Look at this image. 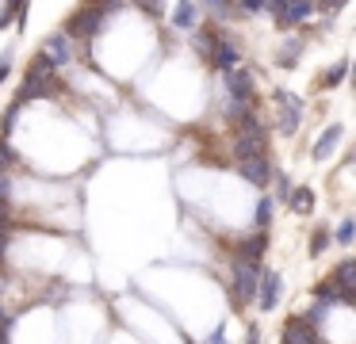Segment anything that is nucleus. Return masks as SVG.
I'll return each instance as SVG.
<instances>
[{
    "instance_id": "nucleus-19",
    "label": "nucleus",
    "mask_w": 356,
    "mask_h": 344,
    "mask_svg": "<svg viewBox=\"0 0 356 344\" xmlns=\"http://www.w3.org/2000/svg\"><path fill=\"white\" fill-rule=\"evenodd\" d=\"M268 222H272V199L264 195L261 203H257V226H264V229H268Z\"/></svg>"
},
{
    "instance_id": "nucleus-20",
    "label": "nucleus",
    "mask_w": 356,
    "mask_h": 344,
    "mask_svg": "<svg viewBox=\"0 0 356 344\" xmlns=\"http://www.w3.org/2000/svg\"><path fill=\"white\" fill-rule=\"evenodd\" d=\"M325 245H330V234H325V229H314V237H310V252H314V256H322Z\"/></svg>"
},
{
    "instance_id": "nucleus-18",
    "label": "nucleus",
    "mask_w": 356,
    "mask_h": 344,
    "mask_svg": "<svg viewBox=\"0 0 356 344\" xmlns=\"http://www.w3.org/2000/svg\"><path fill=\"white\" fill-rule=\"evenodd\" d=\"M345 73H348V61H337V65L322 76V84H325V88H333V84H341V76H345Z\"/></svg>"
},
{
    "instance_id": "nucleus-12",
    "label": "nucleus",
    "mask_w": 356,
    "mask_h": 344,
    "mask_svg": "<svg viewBox=\"0 0 356 344\" xmlns=\"http://www.w3.org/2000/svg\"><path fill=\"white\" fill-rule=\"evenodd\" d=\"M333 287H337L341 295H356V260H345V264H337Z\"/></svg>"
},
{
    "instance_id": "nucleus-7",
    "label": "nucleus",
    "mask_w": 356,
    "mask_h": 344,
    "mask_svg": "<svg viewBox=\"0 0 356 344\" xmlns=\"http://www.w3.org/2000/svg\"><path fill=\"white\" fill-rule=\"evenodd\" d=\"M226 88H230V99H253V76L245 73V69H234V73H226Z\"/></svg>"
},
{
    "instance_id": "nucleus-4",
    "label": "nucleus",
    "mask_w": 356,
    "mask_h": 344,
    "mask_svg": "<svg viewBox=\"0 0 356 344\" xmlns=\"http://www.w3.org/2000/svg\"><path fill=\"white\" fill-rule=\"evenodd\" d=\"M284 344H318V333L307 318H291L284 325Z\"/></svg>"
},
{
    "instance_id": "nucleus-10",
    "label": "nucleus",
    "mask_w": 356,
    "mask_h": 344,
    "mask_svg": "<svg viewBox=\"0 0 356 344\" xmlns=\"http://www.w3.org/2000/svg\"><path fill=\"white\" fill-rule=\"evenodd\" d=\"M241 176H245L249 183H257V188H264V183L272 180V168L264 157H249V161H241Z\"/></svg>"
},
{
    "instance_id": "nucleus-27",
    "label": "nucleus",
    "mask_w": 356,
    "mask_h": 344,
    "mask_svg": "<svg viewBox=\"0 0 356 344\" xmlns=\"http://www.w3.org/2000/svg\"><path fill=\"white\" fill-rule=\"evenodd\" d=\"M4 222H8V206L0 203V229H4Z\"/></svg>"
},
{
    "instance_id": "nucleus-26",
    "label": "nucleus",
    "mask_w": 356,
    "mask_h": 344,
    "mask_svg": "<svg viewBox=\"0 0 356 344\" xmlns=\"http://www.w3.org/2000/svg\"><path fill=\"white\" fill-rule=\"evenodd\" d=\"M241 8H245V12H264V4H261V0H245Z\"/></svg>"
},
{
    "instance_id": "nucleus-13",
    "label": "nucleus",
    "mask_w": 356,
    "mask_h": 344,
    "mask_svg": "<svg viewBox=\"0 0 356 344\" xmlns=\"http://www.w3.org/2000/svg\"><path fill=\"white\" fill-rule=\"evenodd\" d=\"M341 134H345V126H341V122H333V126H325V130H322V138H318V145H314V157L322 161L325 153H330L333 145H337V138H341Z\"/></svg>"
},
{
    "instance_id": "nucleus-9",
    "label": "nucleus",
    "mask_w": 356,
    "mask_h": 344,
    "mask_svg": "<svg viewBox=\"0 0 356 344\" xmlns=\"http://www.w3.org/2000/svg\"><path fill=\"white\" fill-rule=\"evenodd\" d=\"M47 92H54V76H31V73H27V84H24V92L16 96V107L27 104V99L47 96Z\"/></svg>"
},
{
    "instance_id": "nucleus-22",
    "label": "nucleus",
    "mask_w": 356,
    "mask_h": 344,
    "mask_svg": "<svg viewBox=\"0 0 356 344\" xmlns=\"http://www.w3.org/2000/svg\"><path fill=\"white\" fill-rule=\"evenodd\" d=\"M353 234H356L353 218H345V222H341V229H337V241H341V245H353Z\"/></svg>"
},
{
    "instance_id": "nucleus-29",
    "label": "nucleus",
    "mask_w": 356,
    "mask_h": 344,
    "mask_svg": "<svg viewBox=\"0 0 356 344\" xmlns=\"http://www.w3.org/2000/svg\"><path fill=\"white\" fill-rule=\"evenodd\" d=\"M4 76H8V61H0V81H4Z\"/></svg>"
},
{
    "instance_id": "nucleus-24",
    "label": "nucleus",
    "mask_w": 356,
    "mask_h": 344,
    "mask_svg": "<svg viewBox=\"0 0 356 344\" xmlns=\"http://www.w3.org/2000/svg\"><path fill=\"white\" fill-rule=\"evenodd\" d=\"M16 111H19V107H16V104H12V107H8V111H4V130H12V122H16Z\"/></svg>"
},
{
    "instance_id": "nucleus-11",
    "label": "nucleus",
    "mask_w": 356,
    "mask_h": 344,
    "mask_svg": "<svg viewBox=\"0 0 356 344\" xmlns=\"http://www.w3.org/2000/svg\"><path fill=\"white\" fill-rule=\"evenodd\" d=\"M276 99L287 107V111H284V119H280V134H295V126H299V111H302V104H299V99H291L287 92H280Z\"/></svg>"
},
{
    "instance_id": "nucleus-14",
    "label": "nucleus",
    "mask_w": 356,
    "mask_h": 344,
    "mask_svg": "<svg viewBox=\"0 0 356 344\" xmlns=\"http://www.w3.org/2000/svg\"><path fill=\"white\" fill-rule=\"evenodd\" d=\"M215 61H218V69L234 73V65L241 61V50H238V46H230V42H218L215 46Z\"/></svg>"
},
{
    "instance_id": "nucleus-21",
    "label": "nucleus",
    "mask_w": 356,
    "mask_h": 344,
    "mask_svg": "<svg viewBox=\"0 0 356 344\" xmlns=\"http://www.w3.org/2000/svg\"><path fill=\"white\" fill-rule=\"evenodd\" d=\"M295 61H299V42H287L280 54V65H295Z\"/></svg>"
},
{
    "instance_id": "nucleus-6",
    "label": "nucleus",
    "mask_w": 356,
    "mask_h": 344,
    "mask_svg": "<svg viewBox=\"0 0 356 344\" xmlns=\"http://www.w3.org/2000/svg\"><path fill=\"white\" fill-rule=\"evenodd\" d=\"M42 61H47L50 69L65 65L70 61V35H54L47 46H42Z\"/></svg>"
},
{
    "instance_id": "nucleus-23",
    "label": "nucleus",
    "mask_w": 356,
    "mask_h": 344,
    "mask_svg": "<svg viewBox=\"0 0 356 344\" xmlns=\"http://www.w3.org/2000/svg\"><path fill=\"white\" fill-rule=\"evenodd\" d=\"M195 50H200V54H215V38H211L207 31H203V35H195Z\"/></svg>"
},
{
    "instance_id": "nucleus-8",
    "label": "nucleus",
    "mask_w": 356,
    "mask_h": 344,
    "mask_svg": "<svg viewBox=\"0 0 356 344\" xmlns=\"http://www.w3.org/2000/svg\"><path fill=\"white\" fill-rule=\"evenodd\" d=\"M268 8L280 15V23H284V27H291V23H302L310 12H314V4H307V0H299V4H268Z\"/></svg>"
},
{
    "instance_id": "nucleus-16",
    "label": "nucleus",
    "mask_w": 356,
    "mask_h": 344,
    "mask_svg": "<svg viewBox=\"0 0 356 344\" xmlns=\"http://www.w3.org/2000/svg\"><path fill=\"white\" fill-rule=\"evenodd\" d=\"M264 245H268V234H257V237H249V241L241 245V252H245L241 260H253V264H257V256L264 252Z\"/></svg>"
},
{
    "instance_id": "nucleus-31",
    "label": "nucleus",
    "mask_w": 356,
    "mask_h": 344,
    "mask_svg": "<svg viewBox=\"0 0 356 344\" xmlns=\"http://www.w3.org/2000/svg\"><path fill=\"white\" fill-rule=\"evenodd\" d=\"M0 344H8V329H0Z\"/></svg>"
},
{
    "instance_id": "nucleus-2",
    "label": "nucleus",
    "mask_w": 356,
    "mask_h": 344,
    "mask_svg": "<svg viewBox=\"0 0 356 344\" xmlns=\"http://www.w3.org/2000/svg\"><path fill=\"white\" fill-rule=\"evenodd\" d=\"M234 153H238V161L264 157V130L257 126V119L241 122V134H238V142H234Z\"/></svg>"
},
{
    "instance_id": "nucleus-28",
    "label": "nucleus",
    "mask_w": 356,
    "mask_h": 344,
    "mask_svg": "<svg viewBox=\"0 0 356 344\" xmlns=\"http://www.w3.org/2000/svg\"><path fill=\"white\" fill-rule=\"evenodd\" d=\"M8 157H12V149H8L4 142H0V161H8Z\"/></svg>"
},
{
    "instance_id": "nucleus-5",
    "label": "nucleus",
    "mask_w": 356,
    "mask_h": 344,
    "mask_svg": "<svg viewBox=\"0 0 356 344\" xmlns=\"http://www.w3.org/2000/svg\"><path fill=\"white\" fill-rule=\"evenodd\" d=\"M100 19H104V8H85V12H77L70 19V35H96Z\"/></svg>"
},
{
    "instance_id": "nucleus-17",
    "label": "nucleus",
    "mask_w": 356,
    "mask_h": 344,
    "mask_svg": "<svg viewBox=\"0 0 356 344\" xmlns=\"http://www.w3.org/2000/svg\"><path fill=\"white\" fill-rule=\"evenodd\" d=\"M172 23H177V27H192V23H195V8H192V4H177Z\"/></svg>"
},
{
    "instance_id": "nucleus-1",
    "label": "nucleus",
    "mask_w": 356,
    "mask_h": 344,
    "mask_svg": "<svg viewBox=\"0 0 356 344\" xmlns=\"http://www.w3.org/2000/svg\"><path fill=\"white\" fill-rule=\"evenodd\" d=\"M257 279H261V264H253V260H238V264H234V295H238V306L253 302Z\"/></svg>"
},
{
    "instance_id": "nucleus-25",
    "label": "nucleus",
    "mask_w": 356,
    "mask_h": 344,
    "mask_svg": "<svg viewBox=\"0 0 356 344\" xmlns=\"http://www.w3.org/2000/svg\"><path fill=\"white\" fill-rule=\"evenodd\" d=\"M0 203H8V180H4V172H0Z\"/></svg>"
},
{
    "instance_id": "nucleus-3",
    "label": "nucleus",
    "mask_w": 356,
    "mask_h": 344,
    "mask_svg": "<svg viewBox=\"0 0 356 344\" xmlns=\"http://www.w3.org/2000/svg\"><path fill=\"white\" fill-rule=\"evenodd\" d=\"M280 290H284V279L276 272H261V279H257V302H261V310H276Z\"/></svg>"
},
{
    "instance_id": "nucleus-15",
    "label": "nucleus",
    "mask_w": 356,
    "mask_h": 344,
    "mask_svg": "<svg viewBox=\"0 0 356 344\" xmlns=\"http://www.w3.org/2000/svg\"><path fill=\"white\" fill-rule=\"evenodd\" d=\"M291 206L299 214H310V211H314V191H310V188H295L291 191Z\"/></svg>"
},
{
    "instance_id": "nucleus-32",
    "label": "nucleus",
    "mask_w": 356,
    "mask_h": 344,
    "mask_svg": "<svg viewBox=\"0 0 356 344\" xmlns=\"http://www.w3.org/2000/svg\"><path fill=\"white\" fill-rule=\"evenodd\" d=\"M0 329H8V318H4V310H0Z\"/></svg>"
},
{
    "instance_id": "nucleus-30",
    "label": "nucleus",
    "mask_w": 356,
    "mask_h": 344,
    "mask_svg": "<svg viewBox=\"0 0 356 344\" xmlns=\"http://www.w3.org/2000/svg\"><path fill=\"white\" fill-rule=\"evenodd\" d=\"M4 245H8V237H4V229H0V252H4Z\"/></svg>"
}]
</instances>
